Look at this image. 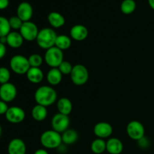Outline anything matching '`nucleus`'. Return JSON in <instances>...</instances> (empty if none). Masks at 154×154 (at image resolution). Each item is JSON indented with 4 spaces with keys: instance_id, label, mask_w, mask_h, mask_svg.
Masks as SVG:
<instances>
[{
    "instance_id": "obj_1",
    "label": "nucleus",
    "mask_w": 154,
    "mask_h": 154,
    "mask_svg": "<svg viewBox=\"0 0 154 154\" xmlns=\"http://www.w3.org/2000/svg\"><path fill=\"white\" fill-rule=\"evenodd\" d=\"M34 97L38 105L47 108L57 102V93L52 87L45 85L39 87L36 90Z\"/></svg>"
},
{
    "instance_id": "obj_2",
    "label": "nucleus",
    "mask_w": 154,
    "mask_h": 154,
    "mask_svg": "<svg viewBox=\"0 0 154 154\" xmlns=\"http://www.w3.org/2000/svg\"><path fill=\"white\" fill-rule=\"evenodd\" d=\"M57 35L51 28H43L39 30L38 35L36 38L38 46L43 50H48L55 46Z\"/></svg>"
},
{
    "instance_id": "obj_3",
    "label": "nucleus",
    "mask_w": 154,
    "mask_h": 154,
    "mask_svg": "<svg viewBox=\"0 0 154 154\" xmlns=\"http://www.w3.org/2000/svg\"><path fill=\"white\" fill-rule=\"evenodd\" d=\"M40 142L45 149L59 148L63 143L62 135L53 129L45 131L40 137Z\"/></svg>"
},
{
    "instance_id": "obj_4",
    "label": "nucleus",
    "mask_w": 154,
    "mask_h": 154,
    "mask_svg": "<svg viewBox=\"0 0 154 154\" xmlns=\"http://www.w3.org/2000/svg\"><path fill=\"white\" fill-rule=\"evenodd\" d=\"M9 64L12 72L17 75H26L30 69L28 58L23 55H15L12 57Z\"/></svg>"
},
{
    "instance_id": "obj_5",
    "label": "nucleus",
    "mask_w": 154,
    "mask_h": 154,
    "mask_svg": "<svg viewBox=\"0 0 154 154\" xmlns=\"http://www.w3.org/2000/svg\"><path fill=\"white\" fill-rule=\"evenodd\" d=\"M72 83L76 86L84 85L89 80V72L87 67L82 64H77L73 66L70 74Z\"/></svg>"
},
{
    "instance_id": "obj_6",
    "label": "nucleus",
    "mask_w": 154,
    "mask_h": 154,
    "mask_svg": "<svg viewBox=\"0 0 154 154\" xmlns=\"http://www.w3.org/2000/svg\"><path fill=\"white\" fill-rule=\"evenodd\" d=\"M63 51L54 46L47 50L44 60L51 68H58L63 62Z\"/></svg>"
},
{
    "instance_id": "obj_7",
    "label": "nucleus",
    "mask_w": 154,
    "mask_h": 154,
    "mask_svg": "<svg viewBox=\"0 0 154 154\" xmlns=\"http://www.w3.org/2000/svg\"><path fill=\"white\" fill-rule=\"evenodd\" d=\"M126 132L131 139L139 141L144 137L145 129L141 122L138 120H132L128 123L126 126Z\"/></svg>"
},
{
    "instance_id": "obj_8",
    "label": "nucleus",
    "mask_w": 154,
    "mask_h": 154,
    "mask_svg": "<svg viewBox=\"0 0 154 154\" xmlns=\"http://www.w3.org/2000/svg\"><path fill=\"white\" fill-rule=\"evenodd\" d=\"M70 120L69 116L57 113L51 120V126L53 130L62 134L69 129Z\"/></svg>"
},
{
    "instance_id": "obj_9",
    "label": "nucleus",
    "mask_w": 154,
    "mask_h": 154,
    "mask_svg": "<svg viewBox=\"0 0 154 154\" xmlns=\"http://www.w3.org/2000/svg\"><path fill=\"white\" fill-rule=\"evenodd\" d=\"M19 32L20 33L24 40L32 42L37 38L39 30L35 23L32 21H27V22H23Z\"/></svg>"
},
{
    "instance_id": "obj_10",
    "label": "nucleus",
    "mask_w": 154,
    "mask_h": 154,
    "mask_svg": "<svg viewBox=\"0 0 154 154\" xmlns=\"http://www.w3.org/2000/svg\"><path fill=\"white\" fill-rule=\"evenodd\" d=\"M17 94V87L11 83L8 82L0 86V99L6 103L14 100Z\"/></svg>"
},
{
    "instance_id": "obj_11",
    "label": "nucleus",
    "mask_w": 154,
    "mask_h": 154,
    "mask_svg": "<svg viewBox=\"0 0 154 154\" xmlns=\"http://www.w3.org/2000/svg\"><path fill=\"white\" fill-rule=\"evenodd\" d=\"M5 118L11 123H20L25 120L26 113L23 108L18 106L9 107L5 114Z\"/></svg>"
},
{
    "instance_id": "obj_12",
    "label": "nucleus",
    "mask_w": 154,
    "mask_h": 154,
    "mask_svg": "<svg viewBox=\"0 0 154 154\" xmlns=\"http://www.w3.org/2000/svg\"><path fill=\"white\" fill-rule=\"evenodd\" d=\"M33 15V8L31 4L27 2H22L20 3L17 8V16L23 21H30Z\"/></svg>"
},
{
    "instance_id": "obj_13",
    "label": "nucleus",
    "mask_w": 154,
    "mask_h": 154,
    "mask_svg": "<svg viewBox=\"0 0 154 154\" xmlns=\"http://www.w3.org/2000/svg\"><path fill=\"white\" fill-rule=\"evenodd\" d=\"M93 132L97 138L105 139L109 138L113 133V128L110 123L106 122H100L95 125Z\"/></svg>"
},
{
    "instance_id": "obj_14",
    "label": "nucleus",
    "mask_w": 154,
    "mask_h": 154,
    "mask_svg": "<svg viewBox=\"0 0 154 154\" xmlns=\"http://www.w3.org/2000/svg\"><path fill=\"white\" fill-rule=\"evenodd\" d=\"M70 37L77 42H81L85 40L89 34L87 27L81 24H77L73 26L70 29Z\"/></svg>"
},
{
    "instance_id": "obj_15",
    "label": "nucleus",
    "mask_w": 154,
    "mask_h": 154,
    "mask_svg": "<svg viewBox=\"0 0 154 154\" xmlns=\"http://www.w3.org/2000/svg\"><path fill=\"white\" fill-rule=\"evenodd\" d=\"M8 154H26V146L25 142L20 138H14L8 145Z\"/></svg>"
},
{
    "instance_id": "obj_16",
    "label": "nucleus",
    "mask_w": 154,
    "mask_h": 154,
    "mask_svg": "<svg viewBox=\"0 0 154 154\" xmlns=\"http://www.w3.org/2000/svg\"><path fill=\"white\" fill-rule=\"evenodd\" d=\"M123 150V142L117 138H111L106 141V151L110 154H120Z\"/></svg>"
},
{
    "instance_id": "obj_17",
    "label": "nucleus",
    "mask_w": 154,
    "mask_h": 154,
    "mask_svg": "<svg viewBox=\"0 0 154 154\" xmlns=\"http://www.w3.org/2000/svg\"><path fill=\"white\" fill-rule=\"evenodd\" d=\"M23 38L18 32H11L7 35V45L14 49L20 48L23 44Z\"/></svg>"
},
{
    "instance_id": "obj_18",
    "label": "nucleus",
    "mask_w": 154,
    "mask_h": 154,
    "mask_svg": "<svg viewBox=\"0 0 154 154\" xmlns=\"http://www.w3.org/2000/svg\"><path fill=\"white\" fill-rule=\"evenodd\" d=\"M48 20L53 28H60L66 23L65 17L57 11H52L48 14Z\"/></svg>"
},
{
    "instance_id": "obj_19",
    "label": "nucleus",
    "mask_w": 154,
    "mask_h": 154,
    "mask_svg": "<svg viewBox=\"0 0 154 154\" xmlns=\"http://www.w3.org/2000/svg\"><path fill=\"white\" fill-rule=\"evenodd\" d=\"M26 75L28 81L32 84H39L44 79V73L40 68L30 67Z\"/></svg>"
},
{
    "instance_id": "obj_20",
    "label": "nucleus",
    "mask_w": 154,
    "mask_h": 154,
    "mask_svg": "<svg viewBox=\"0 0 154 154\" xmlns=\"http://www.w3.org/2000/svg\"><path fill=\"white\" fill-rule=\"evenodd\" d=\"M63 74L58 68H51L47 74V81L51 86H57L61 83Z\"/></svg>"
},
{
    "instance_id": "obj_21",
    "label": "nucleus",
    "mask_w": 154,
    "mask_h": 154,
    "mask_svg": "<svg viewBox=\"0 0 154 154\" xmlns=\"http://www.w3.org/2000/svg\"><path fill=\"white\" fill-rule=\"evenodd\" d=\"M57 107L59 113L67 116H69L71 114L72 108H73L72 103L70 99L64 97L61 98L57 101Z\"/></svg>"
},
{
    "instance_id": "obj_22",
    "label": "nucleus",
    "mask_w": 154,
    "mask_h": 154,
    "mask_svg": "<svg viewBox=\"0 0 154 154\" xmlns=\"http://www.w3.org/2000/svg\"><path fill=\"white\" fill-rule=\"evenodd\" d=\"M32 117L35 121H43L48 117V109L46 107L37 104L32 109Z\"/></svg>"
},
{
    "instance_id": "obj_23",
    "label": "nucleus",
    "mask_w": 154,
    "mask_h": 154,
    "mask_svg": "<svg viewBox=\"0 0 154 154\" xmlns=\"http://www.w3.org/2000/svg\"><path fill=\"white\" fill-rule=\"evenodd\" d=\"M61 135L63 143H64L66 145L75 144L78 139V133L75 129H68L63 133H62Z\"/></svg>"
},
{
    "instance_id": "obj_24",
    "label": "nucleus",
    "mask_w": 154,
    "mask_h": 154,
    "mask_svg": "<svg viewBox=\"0 0 154 154\" xmlns=\"http://www.w3.org/2000/svg\"><path fill=\"white\" fill-rule=\"evenodd\" d=\"M72 45V39L69 36L66 35H57L55 42V47L61 51L68 50Z\"/></svg>"
},
{
    "instance_id": "obj_25",
    "label": "nucleus",
    "mask_w": 154,
    "mask_h": 154,
    "mask_svg": "<svg viewBox=\"0 0 154 154\" xmlns=\"http://www.w3.org/2000/svg\"><path fill=\"white\" fill-rule=\"evenodd\" d=\"M91 150L95 154H102L106 151V141L102 138H96L92 142Z\"/></svg>"
},
{
    "instance_id": "obj_26",
    "label": "nucleus",
    "mask_w": 154,
    "mask_h": 154,
    "mask_svg": "<svg viewBox=\"0 0 154 154\" xmlns=\"http://www.w3.org/2000/svg\"><path fill=\"white\" fill-rule=\"evenodd\" d=\"M136 6L135 0H123L120 5V10L124 14H131L135 11Z\"/></svg>"
},
{
    "instance_id": "obj_27",
    "label": "nucleus",
    "mask_w": 154,
    "mask_h": 154,
    "mask_svg": "<svg viewBox=\"0 0 154 154\" xmlns=\"http://www.w3.org/2000/svg\"><path fill=\"white\" fill-rule=\"evenodd\" d=\"M11 29L8 19L0 16V38L7 36L11 32Z\"/></svg>"
},
{
    "instance_id": "obj_28",
    "label": "nucleus",
    "mask_w": 154,
    "mask_h": 154,
    "mask_svg": "<svg viewBox=\"0 0 154 154\" xmlns=\"http://www.w3.org/2000/svg\"><path fill=\"white\" fill-rule=\"evenodd\" d=\"M30 67L32 68H40L43 63V57L38 54H33L30 55L28 58Z\"/></svg>"
},
{
    "instance_id": "obj_29",
    "label": "nucleus",
    "mask_w": 154,
    "mask_h": 154,
    "mask_svg": "<svg viewBox=\"0 0 154 154\" xmlns=\"http://www.w3.org/2000/svg\"><path fill=\"white\" fill-rule=\"evenodd\" d=\"M11 78V72L6 67H0V84H4L9 82Z\"/></svg>"
},
{
    "instance_id": "obj_30",
    "label": "nucleus",
    "mask_w": 154,
    "mask_h": 154,
    "mask_svg": "<svg viewBox=\"0 0 154 154\" xmlns=\"http://www.w3.org/2000/svg\"><path fill=\"white\" fill-rule=\"evenodd\" d=\"M9 21V24H10V26L11 29H14V30H17V29H20L21 26H22L23 22L17 16H12L10 18L8 19Z\"/></svg>"
},
{
    "instance_id": "obj_31",
    "label": "nucleus",
    "mask_w": 154,
    "mask_h": 154,
    "mask_svg": "<svg viewBox=\"0 0 154 154\" xmlns=\"http://www.w3.org/2000/svg\"><path fill=\"white\" fill-rule=\"evenodd\" d=\"M58 69L63 75H70L72 73L73 66L69 61H64L63 60V62L60 65Z\"/></svg>"
},
{
    "instance_id": "obj_32",
    "label": "nucleus",
    "mask_w": 154,
    "mask_h": 154,
    "mask_svg": "<svg viewBox=\"0 0 154 154\" xmlns=\"http://www.w3.org/2000/svg\"><path fill=\"white\" fill-rule=\"evenodd\" d=\"M8 108L9 107L8 106V104L0 99V115H5Z\"/></svg>"
},
{
    "instance_id": "obj_33",
    "label": "nucleus",
    "mask_w": 154,
    "mask_h": 154,
    "mask_svg": "<svg viewBox=\"0 0 154 154\" xmlns=\"http://www.w3.org/2000/svg\"><path fill=\"white\" fill-rule=\"evenodd\" d=\"M138 143H139V146L141 147H142V148H145V147H147L149 145V141L147 139V138H145V137H144V138H142L141 139H140L139 141H138Z\"/></svg>"
},
{
    "instance_id": "obj_34",
    "label": "nucleus",
    "mask_w": 154,
    "mask_h": 154,
    "mask_svg": "<svg viewBox=\"0 0 154 154\" xmlns=\"http://www.w3.org/2000/svg\"><path fill=\"white\" fill-rule=\"evenodd\" d=\"M6 52H7V49H6L5 45L0 42V60H2L5 56Z\"/></svg>"
},
{
    "instance_id": "obj_35",
    "label": "nucleus",
    "mask_w": 154,
    "mask_h": 154,
    "mask_svg": "<svg viewBox=\"0 0 154 154\" xmlns=\"http://www.w3.org/2000/svg\"><path fill=\"white\" fill-rule=\"evenodd\" d=\"M9 5V0H0V10H5Z\"/></svg>"
},
{
    "instance_id": "obj_36",
    "label": "nucleus",
    "mask_w": 154,
    "mask_h": 154,
    "mask_svg": "<svg viewBox=\"0 0 154 154\" xmlns=\"http://www.w3.org/2000/svg\"><path fill=\"white\" fill-rule=\"evenodd\" d=\"M34 154H49V153L45 149H38L36 151H35Z\"/></svg>"
},
{
    "instance_id": "obj_37",
    "label": "nucleus",
    "mask_w": 154,
    "mask_h": 154,
    "mask_svg": "<svg viewBox=\"0 0 154 154\" xmlns=\"http://www.w3.org/2000/svg\"><path fill=\"white\" fill-rule=\"evenodd\" d=\"M148 1L149 6L154 11V0H147Z\"/></svg>"
},
{
    "instance_id": "obj_38",
    "label": "nucleus",
    "mask_w": 154,
    "mask_h": 154,
    "mask_svg": "<svg viewBox=\"0 0 154 154\" xmlns=\"http://www.w3.org/2000/svg\"><path fill=\"white\" fill-rule=\"evenodd\" d=\"M2 135V128L1 125H0V138H1Z\"/></svg>"
}]
</instances>
